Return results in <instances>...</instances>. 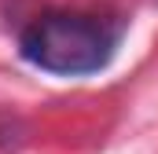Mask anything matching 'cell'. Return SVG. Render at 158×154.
<instances>
[{"label":"cell","instance_id":"cell-1","mask_svg":"<svg viewBox=\"0 0 158 154\" xmlns=\"http://www.w3.org/2000/svg\"><path fill=\"white\" fill-rule=\"evenodd\" d=\"M118 37L121 33L103 18L74 15V11H48L26 26L19 48H22V59L44 74L85 77L99 74L114 59Z\"/></svg>","mask_w":158,"mask_h":154}]
</instances>
